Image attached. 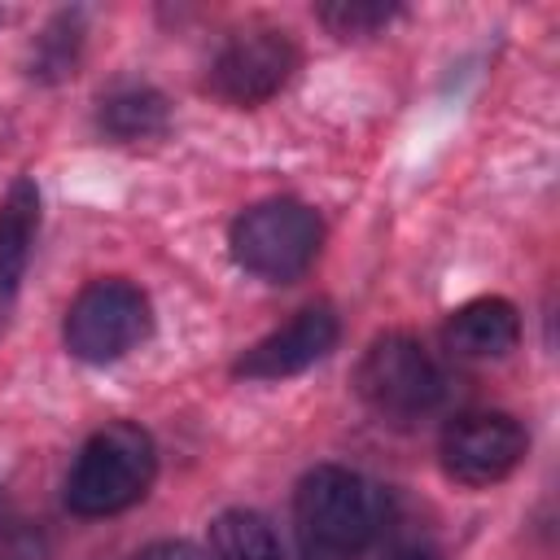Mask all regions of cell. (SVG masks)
Returning a JSON list of instances; mask_svg holds the SVG:
<instances>
[{"label": "cell", "instance_id": "15", "mask_svg": "<svg viewBox=\"0 0 560 560\" xmlns=\"http://www.w3.org/2000/svg\"><path fill=\"white\" fill-rule=\"evenodd\" d=\"M389 560H442L433 547H402V551H394Z\"/></svg>", "mask_w": 560, "mask_h": 560}, {"label": "cell", "instance_id": "10", "mask_svg": "<svg viewBox=\"0 0 560 560\" xmlns=\"http://www.w3.org/2000/svg\"><path fill=\"white\" fill-rule=\"evenodd\" d=\"M442 337L459 359H503L521 341V315L508 298H472L451 311Z\"/></svg>", "mask_w": 560, "mask_h": 560}, {"label": "cell", "instance_id": "11", "mask_svg": "<svg viewBox=\"0 0 560 560\" xmlns=\"http://www.w3.org/2000/svg\"><path fill=\"white\" fill-rule=\"evenodd\" d=\"M171 122V105L158 88L149 83H122L114 88L105 101H101V127L122 140V144H136V140H153L162 136Z\"/></svg>", "mask_w": 560, "mask_h": 560}, {"label": "cell", "instance_id": "13", "mask_svg": "<svg viewBox=\"0 0 560 560\" xmlns=\"http://www.w3.org/2000/svg\"><path fill=\"white\" fill-rule=\"evenodd\" d=\"M398 9L394 4H381V0H332V4H319V22L341 35V39H363V35H376L381 26H389Z\"/></svg>", "mask_w": 560, "mask_h": 560}, {"label": "cell", "instance_id": "9", "mask_svg": "<svg viewBox=\"0 0 560 560\" xmlns=\"http://www.w3.org/2000/svg\"><path fill=\"white\" fill-rule=\"evenodd\" d=\"M35 232H39V188H35V179L22 175V179H13V188L0 201V337L9 332V319L18 311Z\"/></svg>", "mask_w": 560, "mask_h": 560}, {"label": "cell", "instance_id": "14", "mask_svg": "<svg viewBox=\"0 0 560 560\" xmlns=\"http://www.w3.org/2000/svg\"><path fill=\"white\" fill-rule=\"evenodd\" d=\"M136 560H206L192 542H184V538H166V542H153V547H144Z\"/></svg>", "mask_w": 560, "mask_h": 560}, {"label": "cell", "instance_id": "1", "mask_svg": "<svg viewBox=\"0 0 560 560\" xmlns=\"http://www.w3.org/2000/svg\"><path fill=\"white\" fill-rule=\"evenodd\" d=\"M381 490L341 464H319L298 481L293 529L302 560H359L381 534Z\"/></svg>", "mask_w": 560, "mask_h": 560}, {"label": "cell", "instance_id": "3", "mask_svg": "<svg viewBox=\"0 0 560 560\" xmlns=\"http://www.w3.org/2000/svg\"><path fill=\"white\" fill-rule=\"evenodd\" d=\"M228 241H232V258L249 276L271 280V284H293L315 262L324 245V223L311 206L293 197H271L236 214Z\"/></svg>", "mask_w": 560, "mask_h": 560}, {"label": "cell", "instance_id": "8", "mask_svg": "<svg viewBox=\"0 0 560 560\" xmlns=\"http://www.w3.org/2000/svg\"><path fill=\"white\" fill-rule=\"evenodd\" d=\"M337 332L341 328H337L332 306H306L284 328H276L262 341H254L236 359V376H245V381H284V376H298V372H306L311 363H319L337 346Z\"/></svg>", "mask_w": 560, "mask_h": 560}, {"label": "cell", "instance_id": "4", "mask_svg": "<svg viewBox=\"0 0 560 560\" xmlns=\"http://www.w3.org/2000/svg\"><path fill=\"white\" fill-rule=\"evenodd\" d=\"M354 389L381 420L411 424L442 402L446 376L411 332H385L363 350L354 368Z\"/></svg>", "mask_w": 560, "mask_h": 560}, {"label": "cell", "instance_id": "12", "mask_svg": "<svg viewBox=\"0 0 560 560\" xmlns=\"http://www.w3.org/2000/svg\"><path fill=\"white\" fill-rule=\"evenodd\" d=\"M210 560H284V551L267 516L232 508L210 521Z\"/></svg>", "mask_w": 560, "mask_h": 560}, {"label": "cell", "instance_id": "5", "mask_svg": "<svg viewBox=\"0 0 560 560\" xmlns=\"http://www.w3.org/2000/svg\"><path fill=\"white\" fill-rule=\"evenodd\" d=\"M153 328L149 298L131 280H92L66 311V350L83 363H114L131 354Z\"/></svg>", "mask_w": 560, "mask_h": 560}, {"label": "cell", "instance_id": "6", "mask_svg": "<svg viewBox=\"0 0 560 560\" xmlns=\"http://www.w3.org/2000/svg\"><path fill=\"white\" fill-rule=\"evenodd\" d=\"M525 446L529 438L516 416L459 411L455 420H446L438 455H442L446 477H455L459 486H494L516 472V464L525 459Z\"/></svg>", "mask_w": 560, "mask_h": 560}, {"label": "cell", "instance_id": "7", "mask_svg": "<svg viewBox=\"0 0 560 560\" xmlns=\"http://www.w3.org/2000/svg\"><path fill=\"white\" fill-rule=\"evenodd\" d=\"M298 70V44L289 39V31H271V26H254L232 35L214 61H210V92L223 96L228 105H262L271 101Z\"/></svg>", "mask_w": 560, "mask_h": 560}, {"label": "cell", "instance_id": "2", "mask_svg": "<svg viewBox=\"0 0 560 560\" xmlns=\"http://www.w3.org/2000/svg\"><path fill=\"white\" fill-rule=\"evenodd\" d=\"M153 477H158L153 438L131 420H114V424L96 429L83 442V451L74 455L70 477H66V508L74 516L127 512L131 503H140L149 494Z\"/></svg>", "mask_w": 560, "mask_h": 560}, {"label": "cell", "instance_id": "16", "mask_svg": "<svg viewBox=\"0 0 560 560\" xmlns=\"http://www.w3.org/2000/svg\"><path fill=\"white\" fill-rule=\"evenodd\" d=\"M0 521H4V490H0Z\"/></svg>", "mask_w": 560, "mask_h": 560}]
</instances>
